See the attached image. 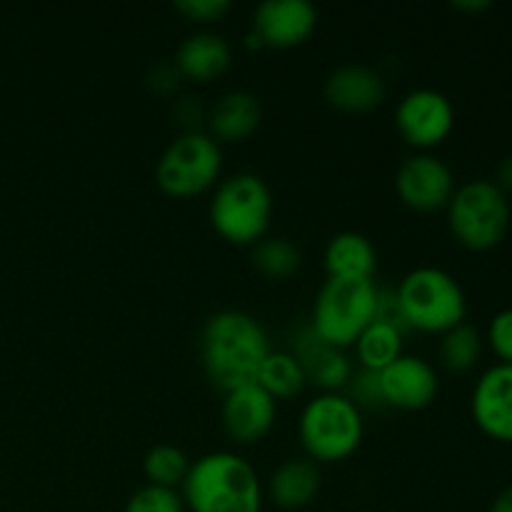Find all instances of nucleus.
Here are the masks:
<instances>
[{
  "mask_svg": "<svg viewBox=\"0 0 512 512\" xmlns=\"http://www.w3.org/2000/svg\"><path fill=\"white\" fill-rule=\"evenodd\" d=\"M273 353L263 323L245 310H218L200 333V360L220 393L255 383L260 365Z\"/></svg>",
  "mask_w": 512,
  "mask_h": 512,
  "instance_id": "obj_1",
  "label": "nucleus"
},
{
  "mask_svg": "<svg viewBox=\"0 0 512 512\" xmlns=\"http://www.w3.org/2000/svg\"><path fill=\"white\" fill-rule=\"evenodd\" d=\"M180 495L190 512H260L263 483L240 455L218 450L190 465Z\"/></svg>",
  "mask_w": 512,
  "mask_h": 512,
  "instance_id": "obj_2",
  "label": "nucleus"
},
{
  "mask_svg": "<svg viewBox=\"0 0 512 512\" xmlns=\"http://www.w3.org/2000/svg\"><path fill=\"white\" fill-rule=\"evenodd\" d=\"M395 313L403 330L443 335L465 323L468 300L458 280L443 268L423 265L405 275L393 290Z\"/></svg>",
  "mask_w": 512,
  "mask_h": 512,
  "instance_id": "obj_3",
  "label": "nucleus"
},
{
  "mask_svg": "<svg viewBox=\"0 0 512 512\" xmlns=\"http://www.w3.org/2000/svg\"><path fill=\"white\" fill-rule=\"evenodd\" d=\"M215 233L235 245H255L268 235L273 218L270 185L255 173H233L215 188L210 200Z\"/></svg>",
  "mask_w": 512,
  "mask_h": 512,
  "instance_id": "obj_4",
  "label": "nucleus"
},
{
  "mask_svg": "<svg viewBox=\"0 0 512 512\" xmlns=\"http://www.w3.org/2000/svg\"><path fill=\"white\" fill-rule=\"evenodd\" d=\"M298 435L313 463H340L363 443V413L343 393H320L300 413Z\"/></svg>",
  "mask_w": 512,
  "mask_h": 512,
  "instance_id": "obj_5",
  "label": "nucleus"
},
{
  "mask_svg": "<svg viewBox=\"0 0 512 512\" xmlns=\"http://www.w3.org/2000/svg\"><path fill=\"white\" fill-rule=\"evenodd\" d=\"M378 300L380 288L375 280L328 278L315 298L310 325L325 343L345 350L378 318Z\"/></svg>",
  "mask_w": 512,
  "mask_h": 512,
  "instance_id": "obj_6",
  "label": "nucleus"
},
{
  "mask_svg": "<svg viewBox=\"0 0 512 512\" xmlns=\"http://www.w3.org/2000/svg\"><path fill=\"white\" fill-rule=\"evenodd\" d=\"M448 225L453 238L468 250H493L508 235V195L493 180H470L455 188L448 203Z\"/></svg>",
  "mask_w": 512,
  "mask_h": 512,
  "instance_id": "obj_7",
  "label": "nucleus"
},
{
  "mask_svg": "<svg viewBox=\"0 0 512 512\" xmlns=\"http://www.w3.org/2000/svg\"><path fill=\"white\" fill-rule=\"evenodd\" d=\"M223 170V150L205 130H183L155 163V183L170 198H193L213 188Z\"/></svg>",
  "mask_w": 512,
  "mask_h": 512,
  "instance_id": "obj_8",
  "label": "nucleus"
},
{
  "mask_svg": "<svg viewBox=\"0 0 512 512\" xmlns=\"http://www.w3.org/2000/svg\"><path fill=\"white\" fill-rule=\"evenodd\" d=\"M455 125V108L440 90H410L395 105V128L400 138L418 150H430L443 143Z\"/></svg>",
  "mask_w": 512,
  "mask_h": 512,
  "instance_id": "obj_9",
  "label": "nucleus"
},
{
  "mask_svg": "<svg viewBox=\"0 0 512 512\" xmlns=\"http://www.w3.org/2000/svg\"><path fill=\"white\" fill-rule=\"evenodd\" d=\"M395 193L410 210L435 213L448 208L455 193V175L438 155H408L395 173Z\"/></svg>",
  "mask_w": 512,
  "mask_h": 512,
  "instance_id": "obj_10",
  "label": "nucleus"
},
{
  "mask_svg": "<svg viewBox=\"0 0 512 512\" xmlns=\"http://www.w3.org/2000/svg\"><path fill=\"white\" fill-rule=\"evenodd\" d=\"M318 28V10L308 0H263L253 10V33L263 48H298Z\"/></svg>",
  "mask_w": 512,
  "mask_h": 512,
  "instance_id": "obj_11",
  "label": "nucleus"
},
{
  "mask_svg": "<svg viewBox=\"0 0 512 512\" xmlns=\"http://www.w3.org/2000/svg\"><path fill=\"white\" fill-rule=\"evenodd\" d=\"M225 435L235 445H255L273 430L278 418V400L270 398L258 383L240 385L225 393L223 410Z\"/></svg>",
  "mask_w": 512,
  "mask_h": 512,
  "instance_id": "obj_12",
  "label": "nucleus"
},
{
  "mask_svg": "<svg viewBox=\"0 0 512 512\" xmlns=\"http://www.w3.org/2000/svg\"><path fill=\"white\" fill-rule=\"evenodd\" d=\"M383 403L398 410H423L440 390L438 373L418 355H400L395 363L378 373Z\"/></svg>",
  "mask_w": 512,
  "mask_h": 512,
  "instance_id": "obj_13",
  "label": "nucleus"
},
{
  "mask_svg": "<svg viewBox=\"0 0 512 512\" xmlns=\"http://www.w3.org/2000/svg\"><path fill=\"white\" fill-rule=\"evenodd\" d=\"M473 420L488 438L512 443V365L498 363L485 370L470 400Z\"/></svg>",
  "mask_w": 512,
  "mask_h": 512,
  "instance_id": "obj_14",
  "label": "nucleus"
},
{
  "mask_svg": "<svg viewBox=\"0 0 512 512\" xmlns=\"http://www.w3.org/2000/svg\"><path fill=\"white\" fill-rule=\"evenodd\" d=\"M325 100L343 113H370L385 100V80L375 68L348 63L325 78Z\"/></svg>",
  "mask_w": 512,
  "mask_h": 512,
  "instance_id": "obj_15",
  "label": "nucleus"
},
{
  "mask_svg": "<svg viewBox=\"0 0 512 512\" xmlns=\"http://www.w3.org/2000/svg\"><path fill=\"white\" fill-rule=\"evenodd\" d=\"M293 355L303 368L308 383H315L323 393H338L348 385L350 375H353V365H350L345 350L325 343L315 333L313 325H305L300 330L293 343Z\"/></svg>",
  "mask_w": 512,
  "mask_h": 512,
  "instance_id": "obj_16",
  "label": "nucleus"
},
{
  "mask_svg": "<svg viewBox=\"0 0 512 512\" xmlns=\"http://www.w3.org/2000/svg\"><path fill=\"white\" fill-rule=\"evenodd\" d=\"M205 133L215 143H243L263 123V105L250 90H228L205 113Z\"/></svg>",
  "mask_w": 512,
  "mask_h": 512,
  "instance_id": "obj_17",
  "label": "nucleus"
},
{
  "mask_svg": "<svg viewBox=\"0 0 512 512\" xmlns=\"http://www.w3.org/2000/svg\"><path fill=\"white\" fill-rule=\"evenodd\" d=\"M233 63V50L228 40L218 33H193L175 50V70L180 78L195 80V83H210L220 78Z\"/></svg>",
  "mask_w": 512,
  "mask_h": 512,
  "instance_id": "obj_18",
  "label": "nucleus"
},
{
  "mask_svg": "<svg viewBox=\"0 0 512 512\" xmlns=\"http://www.w3.org/2000/svg\"><path fill=\"white\" fill-rule=\"evenodd\" d=\"M325 273L333 280H373L378 253L368 235L343 230L325 245Z\"/></svg>",
  "mask_w": 512,
  "mask_h": 512,
  "instance_id": "obj_19",
  "label": "nucleus"
},
{
  "mask_svg": "<svg viewBox=\"0 0 512 512\" xmlns=\"http://www.w3.org/2000/svg\"><path fill=\"white\" fill-rule=\"evenodd\" d=\"M320 468L313 460H285L270 473L268 498L283 510L308 508L320 493Z\"/></svg>",
  "mask_w": 512,
  "mask_h": 512,
  "instance_id": "obj_20",
  "label": "nucleus"
},
{
  "mask_svg": "<svg viewBox=\"0 0 512 512\" xmlns=\"http://www.w3.org/2000/svg\"><path fill=\"white\" fill-rule=\"evenodd\" d=\"M403 335L405 330L398 323L375 318L355 340V355H358L360 368L380 373L390 363H395L403 355Z\"/></svg>",
  "mask_w": 512,
  "mask_h": 512,
  "instance_id": "obj_21",
  "label": "nucleus"
},
{
  "mask_svg": "<svg viewBox=\"0 0 512 512\" xmlns=\"http://www.w3.org/2000/svg\"><path fill=\"white\" fill-rule=\"evenodd\" d=\"M255 383H258L270 398L288 400L303 393L308 378H305L303 368H300V363L295 360L293 353L275 350V353H270L268 358H265V363L260 365Z\"/></svg>",
  "mask_w": 512,
  "mask_h": 512,
  "instance_id": "obj_22",
  "label": "nucleus"
},
{
  "mask_svg": "<svg viewBox=\"0 0 512 512\" xmlns=\"http://www.w3.org/2000/svg\"><path fill=\"white\" fill-rule=\"evenodd\" d=\"M253 268L258 270L263 278L268 280H285L293 273H298L300 263H303V253L298 245L283 235H265L263 240L253 245Z\"/></svg>",
  "mask_w": 512,
  "mask_h": 512,
  "instance_id": "obj_23",
  "label": "nucleus"
},
{
  "mask_svg": "<svg viewBox=\"0 0 512 512\" xmlns=\"http://www.w3.org/2000/svg\"><path fill=\"white\" fill-rule=\"evenodd\" d=\"M190 458L178 448V445H155L145 453L143 458V473L148 478V485H158V488L178 490L185 483L190 473Z\"/></svg>",
  "mask_w": 512,
  "mask_h": 512,
  "instance_id": "obj_24",
  "label": "nucleus"
},
{
  "mask_svg": "<svg viewBox=\"0 0 512 512\" xmlns=\"http://www.w3.org/2000/svg\"><path fill=\"white\" fill-rule=\"evenodd\" d=\"M440 363L450 370V373H468L475 368L483 353V338L478 330L468 323H460L450 328L448 333L440 335Z\"/></svg>",
  "mask_w": 512,
  "mask_h": 512,
  "instance_id": "obj_25",
  "label": "nucleus"
},
{
  "mask_svg": "<svg viewBox=\"0 0 512 512\" xmlns=\"http://www.w3.org/2000/svg\"><path fill=\"white\" fill-rule=\"evenodd\" d=\"M185 500L180 490L158 488V485H145L135 490L125 503L123 512H185Z\"/></svg>",
  "mask_w": 512,
  "mask_h": 512,
  "instance_id": "obj_26",
  "label": "nucleus"
},
{
  "mask_svg": "<svg viewBox=\"0 0 512 512\" xmlns=\"http://www.w3.org/2000/svg\"><path fill=\"white\" fill-rule=\"evenodd\" d=\"M348 395L345 398L350 403H355V408L363 410V408H383V393H380V383H378V373L373 370H353L350 375L348 385H345Z\"/></svg>",
  "mask_w": 512,
  "mask_h": 512,
  "instance_id": "obj_27",
  "label": "nucleus"
},
{
  "mask_svg": "<svg viewBox=\"0 0 512 512\" xmlns=\"http://www.w3.org/2000/svg\"><path fill=\"white\" fill-rule=\"evenodd\" d=\"M173 8L193 23L210 25L223 20L233 10V3L230 0H178Z\"/></svg>",
  "mask_w": 512,
  "mask_h": 512,
  "instance_id": "obj_28",
  "label": "nucleus"
},
{
  "mask_svg": "<svg viewBox=\"0 0 512 512\" xmlns=\"http://www.w3.org/2000/svg\"><path fill=\"white\" fill-rule=\"evenodd\" d=\"M488 340L490 348H493L495 355L500 358V363L512 365V308L500 310V313L490 320Z\"/></svg>",
  "mask_w": 512,
  "mask_h": 512,
  "instance_id": "obj_29",
  "label": "nucleus"
},
{
  "mask_svg": "<svg viewBox=\"0 0 512 512\" xmlns=\"http://www.w3.org/2000/svg\"><path fill=\"white\" fill-rule=\"evenodd\" d=\"M150 85L158 95H168L178 88L180 73L175 70V65H155L153 73H150Z\"/></svg>",
  "mask_w": 512,
  "mask_h": 512,
  "instance_id": "obj_30",
  "label": "nucleus"
},
{
  "mask_svg": "<svg viewBox=\"0 0 512 512\" xmlns=\"http://www.w3.org/2000/svg\"><path fill=\"white\" fill-rule=\"evenodd\" d=\"M498 185L503 193H512V153L505 155L498 165Z\"/></svg>",
  "mask_w": 512,
  "mask_h": 512,
  "instance_id": "obj_31",
  "label": "nucleus"
},
{
  "mask_svg": "<svg viewBox=\"0 0 512 512\" xmlns=\"http://www.w3.org/2000/svg\"><path fill=\"white\" fill-rule=\"evenodd\" d=\"M455 10H465V13H480V10L493 8L490 0H453Z\"/></svg>",
  "mask_w": 512,
  "mask_h": 512,
  "instance_id": "obj_32",
  "label": "nucleus"
},
{
  "mask_svg": "<svg viewBox=\"0 0 512 512\" xmlns=\"http://www.w3.org/2000/svg\"><path fill=\"white\" fill-rule=\"evenodd\" d=\"M490 512H512V485L510 488H505L503 493L493 500V508H490Z\"/></svg>",
  "mask_w": 512,
  "mask_h": 512,
  "instance_id": "obj_33",
  "label": "nucleus"
}]
</instances>
